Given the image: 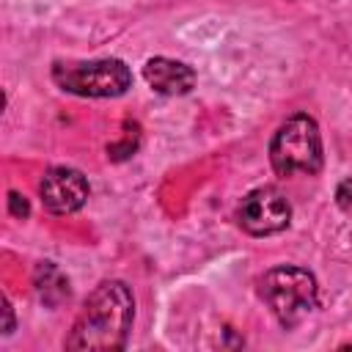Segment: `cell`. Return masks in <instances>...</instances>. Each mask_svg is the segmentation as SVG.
Wrapping results in <instances>:
<instances>
[{
    "label": "cell",
    "mask_w": 352,
    "mask_h": 352,
    "mask_svg": "<svg viewBox=\"0 0 352 352\" xmlns=\"http://www.w3.org/2000/svg\"><path fill=\"white\" fill-rule=\"evenodd\" d=\"M135 322V297L124 280H102L82 302L66 349L74 352H116L129 341V330Z\"/></svg>",
    "instance_id": "obj_1"
},
{
    "label": "cell",
    "mask_w": 352,
    "mask_h": 352,
    "mask_svg": "<svg viewBox=\"0 0 352 352\" xmlns=\"http://www.w3.org/2000/svg\"><path fill=\"white\" fill-rule=\"evenodd\" d=\"M258 297L270 308V314L278 319L283 330L297 327L302 319H308L319 308V286L316 278L292 264L270 267L258 278Z\"/></svg>",
    "instance_id": "obj_2"
},
{
    "label": "cell",
    "mask_w": 352,
    "mask_h": 352,
    "mask_svg": "<svg viewBox=\"0 0 352 352\" xmlns=\"http://www.w3.org/2000/svg\"><path fill=\"white\" fill-rule=\"evenodd\" d=\"M270 162L278 176H314L322 170V135L308 113H294L275 129L270 140Z\"/></svg>",
    "instance_id": "obj_3"
},
{
    "label": "cell",
    "mask_w": 352,
    "mask_h": 352,
    "mask_svg": "<svg viewBox=\"0 0 352 352\" xmlns=\"http://www.w3.org/2000/svg\"><path fill=\"white\" fill-rule=\"evenodd\" d=\"M52 82L74 96L88 99H113L132 88V72L118 58H99V60H58L52 66Z\"/></svg>",
    "instance_id": "obj_4"
},
{
    "label": "cell",
    "mask_w": 352,
    "mask_h": 352,
    "mask_svg": "<svg viewBox=\"0 0 352 352\" xmlns=\"http://www.w3.org/2000/svg\"><path fill=\"white\" fill-rule=\"evenodd\" d=\"M236 220L242 231H248L250 236H270V234L283 231L292 223V204L278 187L264 184V187L250 190L242 198L236 209Z\"/></svg>",
    "instance_id": "obj_5"
},
{
    "label": "cell",
    "mask_w": 352,
    "mask_h": 352,
    "mask_svg": "<svg viewBox=\"0 0 352 352\" xmlns=\"http://www.w3.org/2000/svg\"><path fill=\"white\" fill-rule=\"evenodd\" d=\"M38 195L47 212L52 214H74L85 206L91 187L88 179L69 165H55L50 170H44L41 182H38Z\"/></svg>",
    "instance_id": "obj_6"
},
{
    "label": "cell",
    "mask_w": 352,
    "mask_h": 352,
    "mask_svg": "<svg viewBox=\"0 0 352 352\" xmlns=\"http://www.w3.org/2000/svg\"><path fill=\"white\" fill-rule=\"evenodd\" d=\"M143 77L151 85V91H157L162 96H184L195 88L192 66L173 60V58H165V55L148 58L143 66Z\"/></svg>",
    "instance_id": "obj_7"
},
{
    "label": "cell",
    "mask_w": 352,
    "mask_h": 352,
    "mask_svg": "<svg viewBox=\"0 0 352 352\" xmlns=\"http://www.w3.org/2000/svg\"><path fill=\"white\" fill-rule=\"evenodd\" d=\"M33 283H36L38 297H41L47 305H52V308L60 305L63 300H69V280H66V275H63L55 264H50V261H41V264L36 267Z\"/></svg>",
    "instance_id": "obj_8"
},
{
    "label": "cell",
    "mask_w": 352,
    "mask_h": 352,
    "mask_svg": "<svg viewBox=\"0 0 352 352\" xmlns=\"http://www.w3.org/2000/svg\"><path fill=\"white\" fill-rule=\"evenodd\" d=\"M336 204L341 209H352V176L344 179V182H338V187H336Z\"/></svg>",
    "instance_id": "obj_9"
},
{
    "label": "cell",
    "mask_w": 352,
    "mask_h": 352,
    "mask_svg": "<svg viewBox=\"0 0 352 352\" xmlns=\"http://www.w3.org/2000/svg\"><path fill=\"white\" fill-rule=\"evenodd\" d=\"M8 206H11V214H16V217H28V212H30L28 201L19 192H8Z\"/></svg>",
    "instance_id": "obj_10"
},
{
    "label": "cell",
    "mask_w": 352,
    "mask_h": 352,
    "mask_svg": "<svg viewBox=\"0 0 352 352\" xmlns=\"http://www.w3.org/2000/svg\"><path fill=\"white\" fill-rule=\"evenodd\" d=\"M3 314H6V324H3V336H11L14 333V308L8 302V297L3 294Z\"/></svg>",
    "instance_id": "obj_11"
}]
</instances>
